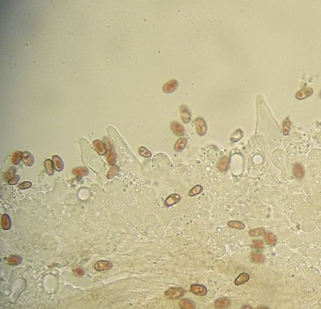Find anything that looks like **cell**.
Here are the masks:
<instances>
[{"instance_id": "1", "label": "cell", "mask_w": 321, "mask_h": 309, "mask_svg": "<svg viewBox=\"0 0 321 309\" xmlns=\"http://www.w3.org/2000/svg\"><path fill=\"white\" fill-rule=\"evenodd\" d=\"M184 293L182 288H171L165 292V295L169 299H177L181 297Z\"/></svg>"}, {"instance_id": "2", "label": "cell", "mask_w": 321, "mask_h": 309, "mask_svg": "<svg viewBox=\"0 0 321 309\" xmlns=\"http://www.w3.org/2000/svg\"><path fill=\"white\" fill-rule=\"evenodd\" d=\"M194 123L197 133L200 136H204L207 132V125L204 120L201 117L196 118Z\"/></svg>"}, {"instance_id": "3", "label": "cell", "mask_w": 321, "mask_h": 309, "mask_svg": "<svg viewBox=\"0 0 321 309\" xmlns=\"http://www.w3.org/2000/svg\"><path fill=\"white\" fill-rule=\"evenodd\" d=\"M190 290L196 295L199 296H204L208 293L207 288L203 285L199 284L191 285V286H190Z\"/></svg>"}, {"instance_id": "4", "label": "cell", "mask_w": 321, "mask_h": 309, "mask_svg": "<svg viewBox=\"0 0 321 309\" xmlns=\"http://www.w3.org/2000/svg\"><path fill=\"white\" fill-rule=\"evenodd\" d=\"M113 267V264L110 261H98L94 266V268L97 271H107L111 269Z\"/></svg>"}, {"instance_id": "5", "label": "cell", "mask_w": 321, "mask_h": 309, "mask_svg": "<svg viewBox=\"0 0 321 309\" xmlns=\"http://www.w3.org/2000/svg\"><path fill=\"white\" fill-rule=\"evenodd\" d=\"M179 113L180 116L182 119V121L185 122L187 123L191 120V113L189 111L188 108L185 105H181L179 107Z\"/></svg>"}, {"instance_id": "6", "label": "cell", "mask_w": 321, "mask_h": 309, "mask_svg": "<svg viewBox=\"0 0 321 309\" xmlns=\"http://www.w3.org/2000/svg\"><path fill=\"white\" fill-rule=\"evenodd\" d=\"M177 86H178V82L175 79H172V80H171L170 81L167 82L163 86L162 89H163V90L166 93L169 94V93L174 92L176 89Z\"/></svg>"}, {"instance_id": "7", "label": "cell", "mask_w": 321, "mask_h": 309, "mask_svg": "<svg viewBox=\"0 0 321 309\" xmlns=\"http://www.w3.org/2000/svg\"><path fill=\"white\" fill-rule=\"evenodd\" d=\"M181 200V196L177 193H172L164 201V205L167 207L172 206L178 203Z\"/></svg>"}, {"instance_id": "8", "label": "cell", "mask_w": 321, "mask_h": 309, "mask_svg": "<svg viewBox=\"0 0 321 309\" xmlns=\"http://www.w3.org/2000/svg\"><path fill=\"white\" fill-rule=\"evenodd\" d=\"M93 146L95 150L98 152V153L100 155H104L107 153V148L104 143L98 140H95L93 143Z\"/></svg>"}, {"instance_id": "9", "label": "cell", "mask_w": 321, "mask_h": 309, "mask_svg": "<svg viewBox=\"0 0 321 309\" xmlns=\"http://www.w3.org/2000/svg\"><path fill=\"white\" fill-rule=\"evenodd\" d=\"M172 132L177 136H182L184 134V130L183 126L177 121H174L171 124Z\"/></svg>"}, {"instance_id": "10", "label": "cell", "mask_w": 321, "mask_h": 309, "mask_svg": "<svg viewBox=\"0 0 321 309\" xmlns=\"http://www.w3.org/2000/svg\"><path fill=\"white\" fill-rule=\"evenodd\" d=\"M53 162L55 169L58 171H61L64 168V163L61 160V158L58 155H55L53 156Z\"/></svg>"}, {"instance_id": "11", "label": "cell", "mask_w": 321, "mask_h": 309, "mask_svg": "<svg viewBox=\"0 0 321 309\" xmlns=\"http://www.w3.org/2000/svg\"><path fill=\"white\" fill-rule=\"evenodd\" d=\"M23 159L24 163L28 166H32L34 161V159L33 154L28 151H24V153H23Z\"/></svg>"}, {"instance_id": "12", "label": "cell", "mask_w": 321, "mask_h": 309, "mask_svg": "<svg viewBox=\"0 0 321 309\" xmlns=\"http://www.w3.org/2000/svg\"><path fill=\"white\" fill-rule=\"evenodd\" d=\"M217 166L221 171H226L229 167V158L226 156L221 158L218 161Z\"/></svg>"}, {"instance_id": "13", "label": "cell", "mask_w": 321, "mask_h": 309, "mask_svg": "<svg viewBox=\"0 0 321 309\" xmlns=\"http://www.w3.org/2000/svg\"><path fill=\"white\" fill-rule=\"evenodd\" d=\"M88 169L84 166L81 167H76L74 168L72 171V173L74 175L79 176V177H83L85 176L88 174Z\"/></svg>"}, {"instance_id": "14", "label": "cell", "mask_w": 321, "mask_h": 309, "mask_svg": "<svg viewBox=\"0 0 321 309\" xmlns=\"http://www.w3.org/2000/svg\"><path fill=\"white\" fill-rule=\"evenodd\" d=\"M11 220L10 217L6 214H4L1 217V226L4 230H9L11 227Z\"/></svg>"}, {"instance_id": "15", "label": "cell", "mask_w": 321, "mask_h": 309, "mask_svg": "<svg viewBox=\"0 0 321 309\" xmlns=\"http://www.w3.org/2000/svg\"><path fill=\"white\" fill-rule=\"evenodd\" d=\"M313 94V90L312 89H305L302 90H300L297 92L295 97L297 99L301 100L304 99L309 96H310Z\"/></svg>"}, {"instance_id": "16", "label": "cell", "mask_w": 321, "mask_h": 309, "mask_svg": "<svg viewBox=\"0 0 321 309\" xmlns=\"http://www.w3.org/2000/svg\"><path fill=\"white\" fill-rule=\"evenodd\" d=\"M250 279V276L246 273H242L238 276L236 278V279L234 281V284L236 286L240 285L241 284H243L246 282H247Z\"/></svg>"}, {"instance_id": "17", "label": "cell", "mask_w": 321, "mask_h": 309, "mask_svg": "<svg viewBox=\"0 0 321 309\" xmlns=\"http://www.w3.org/2000/svg\"><path fill=\"white\" fill-rule=\"evenodd\" d=\"M229 305V300L226 298H220L216 300L214 302V306L218 308H223L228 306Z\"/></svg>"}, {"instance_id": "18", "label": "cell", "mask_w": 321, "mask_h": 309, "mask_svg": "<svg viewBox=\"0 0 321 309\" xmlns=\"http://www.w3.org/2000/svg\"><path fill=\"white\" fill-rule=\"evenodd\" d=\"M293 174H294L295 176L298 179L302 178L304 175V171L303 170V168L298 163H297L295 165V166L293 167Z\"/></svg>"}, {"instance_id": "19", "label": "cell", "mask_w": 321, "mask_h": 309, "mask_svg": "<svg viewBox=\"0 0 321 309\" xmlns=\"http://www.w3.org/2000/svg\"><path fill=\"white\" fill-rule=\"evenodd\" d=\"M187 144V139L185 138H180L174 144V149L176 151H182Z\"/></svg>"}, {"instance_id": "20", "label": "cell", "mask_w": 321, "mask_h": 309, "mask_svg": "<svg viewBox=\"0 0 321 309\" xmlns=\"http://www.w3.org/2000/svg\"><path fill=\"white\" fill-rule=\"evenodd\" d=\"M7 260L9 265L14 266L19 264L22 261V258L18 255H11L8 258Z\"/></svg>"}, {"instance_id": "21", "label": "cell", "mask_w": 321, "mask_h": 309, "mask_svg": "<svg viewBox=\"0 0 321 309\" xmlns=\"http://www.w3.org/2000/svg\"><path fill=\"white\" fill-rule=\"evenodd\" d=\"M243 134H244V133H243V130H241V129H238L236 131H234V133H233L230 139H231V142L236 143L243 137Z\"/></svg>"}, {"instance_id": "22", "label": "cell", "mask_w": 321, "mask_h": 309, "mask_svg": "<svg viewBox=\"0 0 321 309\" xmlns=\"http://www.w3.org/2000/svg\"><path fill=\"white\" fill-rule=\"evenodd\" d=\"M179 306L182 309H193L194 305L193 303L188 299H182L179 302Z\"/></svg>"}, {"instance_id": "23", "label": "cell", "mask_w": 321, "mask_h": 309, "mask_svg": "<svg viewBox=\"0 0 321 309\" xmlns=\"http://www.w3.org/2000/svg\"><path fill=\"white\" fill-rule=\"evenodd\" d=\"M227 225L232 228H236L239 229H243L245 228V224L241 222L238 220H231L229 221Z\"/></svg>"}, {"instance_id": "24", "label": "cell", "mask_w": 321, "mask_h": 309, "mask_svg": "<svg viewBox=\"0 0 321 309\" xmlns=\"http://www.w3.org/2000/svg\"><path fill=\"white\" fill-rule=\"evenodd\" d=\"M23 158V153L19 151H15L12 156V163L14 165L19 164Z\"/></svg>"}, {"instance_id": "25", "label": "cell", "mask_w": 321, "mask_h": 309, "mask_svg": "<svg viewBox=\"0 0 321 309\" xmlns=\"http://www.w3.org/2000/svg\"><path fill=\"white\" fill-rule=\"evenodd\" d=\"M45 166L46 168V170L48 175H53L54 174V168H53V163L52 161L50 159H48L45 162Z\"/></svg>"}, {"instance_id": "26", "label": "cell", "mask_w": 321, "mask_h": 309, "mask_svg": "<svg viewBox=\"0 0 321 309\" xmlns=\"http://www.w3.org/2000/svg\"><path fill=\"white\" fill-rule=\"evenodd\" d=\"M203 190V187L201 185H196L192 188H191L189 192V195L191 197L195 196L200 193H201Z\"/></svg>"}, {"instance_id": "27", "label": "cell", "mask_w": 321, "mask_h": 309, "mask_svg": "<svg viewBox=\"0 0 321 309\" xmlns=\"http://www.w3.org/2000/svg\"><path fill=\"white\" fill-rule=\"evenodd\" d=\"M16 168L14 167H11L6 173H5L4 175V178L5 181H9L12 178H13L14 176V174L16 173Z\"/></svg>"}, {"instance_id": "28", "label": "cell", "mask_w": 321, "mask_h": 309, "mask_svg": "<svg viewBox=\"0 0 321 309\" xmlns=\"http://www.w3.org/2000/svg\"><path fill=\"white\" fill-rule=\"evenodd\" d=\"M118 172H119V167L117 165L113 166L109 170V171L107 174V178L111 179V178H113L115 175H117L118 174Z\"/></svg>"}, {"instance_id": "29", "label": "cell", "mask_w": 321, "mask_h": 309, "mask_svg": "<svg viewBox=\"0 0 321 309\" xmlns=\"http://www.w3.org/2000/svg\"><path fill=\"white\" fill-rule=\"evenodd\" d=\"M290 127H291V122L289 120L288 117L287 118V119L285 120L283 122V133L285 135H288L290 131Z\"/></svg>"}, {"instance_id": "30", "label": "cell", "mask_w": 321, "mask_h": 309, "mask_svg": "<svg viewBox=\"0 0 321 309\" xmlns=\"http://www.w3.org/2000/svg\"><path fill=\"white\" fill-rule=\"evenodd\" d=\"M265 239L266 242L270 244V245H275L276 243V237L275 236L271 234V233H267L265 234Z\"/></svg>"}, {"instance_id": "31", "label": "cell", "mask_w": 321, "mask_h": 309, "mask_svg": "<svg viewBox=\"0 0 321 309\" xmlns=\"http://www.w3.org/2000/svg\"><path fill=\"white\" fill-rule=\"evenodd\" d=\"M264 234H265V230L261 228L252 229L249 231V234L250 236H258L263 235Z\"/></svg>"}, {"instance_id": "32", "label": "cell", "mask_w": 321, "mask_h": 309, "mask_svg": "<svg viewBox=\"0 0 321 309\" xmlns=\"http://www.w3.org/2000/svg\"><path fill=\"white\" fill-rule=\"evenodd\" d=\"M139 153L140 155L144 156V157H146V158H149L152 156V153L150 151H149L146 148L144 147V146H142L140 148H139Z\"/></svg>"}, {"instance_id": "33", "label": "cell", "mask_w": 321, "mask_h": 309, "mask_svg": "<svg viewBox=\"0 0 321 309\" xmlns=\"http://www.w3.org/2000/svg\"><path fill=\"white\" fill-rule=\"evenodd\" d=\"M107 161L110 165H113L116 161V156L113 151H110L107 155Z\"/></svg>"}, {"instance_id": "34", "label": "cell", "mask_w": 321, "mask_h": 309, "mask_svg": "<svg viewBox=\"0 0 321 309\" xmlns=\"http://www.w3.org/2000/svg\"><path fill=\"white\" fill-rule=\"evenodd\" d=\"M251 258L253 261H255L256 263H258L263 262V260H264V258L262 256V255L258 254V253L253 254L251 256Z\"/></svg>"}, {"instance_id": "35", "label": "cell", "mask_w": 321, "mask_h": 309, "mask_svg": "<svg viewBox=\"0 0 321 309\" xmlns=\"http://www.w3.org/2000/svg\"><path fill=\"white\" fill-rule=\"evenodd\" d=\"M31 185H32L31 182L26 181V182H22V183L19 185V188H20V189H21V190H26V189H27V188H30V187H31Z\"/></svg>"}, {"instance_id": "36", "label": "cell", "mask_w": 321, "mask_h": 309, "mask_svg": "<svg viewBox=\"0 0 321 309\" xmlns=\"http://www.w3.org/2000/svg\"><path fill=\"white\" fill-rule=\"evenodd\" d=\"M19 179H20V176L19 175H15L9 181H8V184L11 185H14L18 182Z\"/></svg>"}, {"instance_id": "37", "label": "cell", "mask_w": 321, "mask_h": 309, "mask_svg": "<svg viewBox=\"0 0 321 309\" xmlns=\"http://www.w3.org/2000/svg\"><path fill=\"white\" fill-rule=\"evenodd\" d=\"M252 246L255 248H261L263 246V241L261 240H255L252 242Z\"/></svg>"}, {"instance_id": "38", "label": "cell", "mask_w": 321, "mask_h": 309, "mask_svg": "<svg viewBox=\"0 0 321 309\" xmlns=\"http://www.w3.org/2000/svg\"><path fill=\"white\" fill-rule=\"evenodd\" d=\"M75 273L78 274V275H80V276H82L84 274V271L80 269V268H77L75 269Z\"/></svg>"}, {"instance_id": "39", "label": "cell", "mask_w": 321, "mask_h": 309, "mask_svg": "<svg viewBox=\"0 0 321 309\" xmlns=\"http://www.w3.org/2000/svg\"><path fill=\"white\" fill-rule=\"evenodd\" d=\"M320 97H321V92H320Z\"/></svg>"}]
</instances>
